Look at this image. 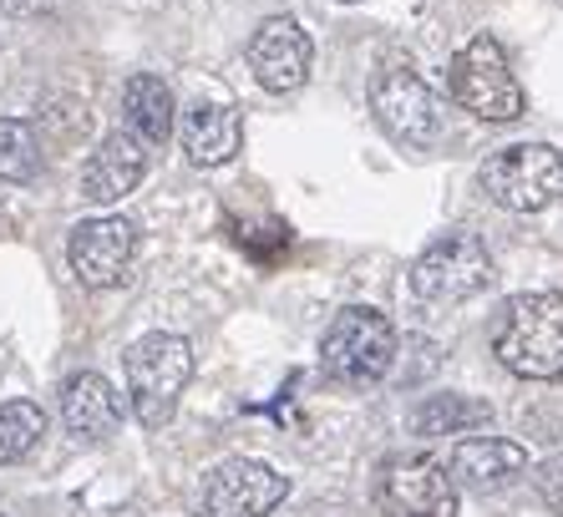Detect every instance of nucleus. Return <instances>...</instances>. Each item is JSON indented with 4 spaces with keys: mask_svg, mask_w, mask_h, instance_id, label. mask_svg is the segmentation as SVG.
<instances>
[{
    "mask_svg": "<svg viewBox=\"0 0 563 517\" xmlns=\"http://www.w3.org/2000/svg\"><path fill=\"white\" fill-rule=\"evenodd\" d=\"M493 355L523 381L563 375V295H512L493 320Z\"/></svg>",
    "mask_w": 563,
    "mask_h": 517,
    "instance_id": "1",
    "label": "nucleus"
},
{
    "mask_svg": "<svg viewBox=\"0 0 563 517\" xmlns=\"http://www.w3.org/2000/svg\"><path fill=\"white\" fill-rule=\"evenodd\" d=\"M122 375H128V402L147 431H163L178 411L188 375H194V345L184 336L153 330L122 350Z\"/></svg>",
    "mask_w": 563,
    "mask_h": 517,
    "instance_id": "2",
    "label": "nucleus"
},
{
    "mask_svg": "<svg viewBox=\"0 0 563 517\" xmlns=\"http://www.w3.org/2000/svg\"><path fill=\"white\" fill-rule=\"evenodd\" d=\"M396 365V324L376 305H345L320 340V371L345 391H366L386 381Z\"/></svg>",
    "mask_w": 563,
    "mask_h": 517,
    "instance_id": "3",
    "label": "nucleus"
},
{
    "mask_svg": "<svg viewBox=\"0 0 563 517\" xmlns=\"http://www.w3.org/2000/svg\"><path fill=\"white\" fill-rule=\"evenodd\" d=\"M493 285V254L477 233H442L411 264V295L427 310H452Z\"/></svg>",
    "mask_w": 563,
    "mask_h": 517,
    "instance_id": "4",
    "label": "nucleus"
},
{
    "mask_svg": "<svg viewBox=\"0 0 563 517\" xmlns=\"http://www.w3.org/2000/svg\"><path fill=\"white\" fill-rule=\"evenodd\" d=\"M446 87H452V102L483 122H518L523 117V87L512 77L498 36H472L446 66Z\"/></svg>",
    "mask_w": 563,
    "mask_h": 517,
    "instance_id": "5",
    "label": "nucleus"
},
{
    "mask_svg": "<svg viewBox=\"0 0 563 517\" xmlns=\"http://www.w3.org/2000/svg\"><path fill=\"white\" fill-rule=\"evenodd\" d=\"M477 178H483L487 198L508 213H538L563 198V153L549 143H512L487 153Z\"/></svg>",
    "mask_w": 563,
    "mask_h": 517,
    "instance_id": "6",
    "label": "nucleus"
},
{
    "mask_svg": "<svg viewBox=\"0 0 563 517\" xmlns=\"http://www.w3.org/2000/svg\"><path fill=\"white\" fill-rule=\"evenodd\" d=\"M371 112H376L380 132L391 143L417 147V153H427L442 138V112H437L432 87L401 62L380 66L376 77H371Z\"/></svg>",
    "mask_w": 563,
    "mask_h": 517,
    "instance_id": "7",
    "label": "nucleus"
},
{
    "mask_svg": "<svg viewBox=\"0 0 563 517\" xmlns=\"http://www.w3.org/2000/svg\"><path fill=\"white\" fill-rule=\"evenodd\" d=\"M289 497V477H279L269 462L229 457L198 487V517H269Z\"/></svg>",
    "mask_w": 563,
    "mask_h": 517,
    "instance_id": "8",
    "label": "nucleus"
},
{
    "mask_svg": "<svg viewBox=\"0 0 563 517\" xmlns=\"http://www.w3.org/2000/svg\"><path fill=\"white\" fill-rule=\"evenodd\" d=\"M376 503L386 517H457V482L427 452L391 457L380 466Z\"/></svg>",
    "mask_w": 563,
    "mask_h": 517,
    "instance_id": "9",
    "label": "nucleus"
},
{
    "mask_svg": "<svg viewBox=\"0 0 563 517\" xmlns=\"http://www.w3.org/2000/svg\"><path fill=\"white\" fill-rule=\"evenodd\" d=\"M137 254V229L128 219H87L66 239V264L87 289H112L128 279V264Z\"/></svg>",
    "mask_w": 563,
    "mask_h": 517,
    "instance_id": "10",
    "label": "nucleus"
},
{
    "mask_svg": "<svg viewBox=\"0 0 563 517\" xmlns=\"http://www.w3.org/2000/svg\"><path fill=\"white\" fill-rule=\"evenodd\" d=\"M314 46L295 15H269L250 36V72L264 91H295L310 81Z\"/></svg>",
    "mask_w": 563,
    "mask_h": 517,
    "instance_id": "11",
    "label": "nucleus"
},
{
    "mask_svg": "<svg viewBox=\"0 0 563 517\" xmlns=\"http://www.w3.org/2000/svg\"><path fill=\"white\" fill-rule=\"evenodd\" d=\"M147 173V143L137 138V132L118 128L107 132L102 147H97L92 157H87V168H81V198L97 208L107 204H122V198L143 183Z\"/></svg>",
    "mask_w": 563,
    "mask_h": 517,
    "instance_id": "12",
    "label": "nucleus"
},
{
    "mask_svg": "<svg viewBox=\"0 0 563 517\" xmlns=\"http://www.w3.org/2000/svg\"><path fill=\"white\" fill-rule=\"evenodd\" d=\"M178 138H184V153L194 157L198 168H223L239 153V143H244V117L223 97H198V102L184 107Z\"/></svg>",
    "mask_w": 563,
    "mask_h": 517,
    "instance_id": "13",
    "label": "nucleus"
},
{
    "mask_svg": "<svg viewBox=\"0 0 563 517\" xmlns=\"http://www.w3.org/2000/svg\"><path fill=\"white\" fill-rule=\"evenodd\" d=\"M446 472L467 492H498L528 472V447L523 441H508V437H467L452 447Z\"/></svg>",
    "mask_w": 563,
    "mask_h": 517,
    "instance_id": "14",
    "label": "nucleus"
},
{
    "mask_svg": "<svg viewBox=\"0 0 563 517\" xmlns=\"http://www.w3.org/2000/svg\"><path fill=\"white\" fill-rule=\"evenodd\" d=\"M122 421V402H118V391H112V381L97 371H81L71 375L62 386V427L66 437H77V441H107L112 431H118Z\"/></svg>",
    "mask_w": 563,
    "mask_h": 517,
    "instance_id": "15",
    "label": "nucleus"
},
{
    "mask_svg": "<svg viewBox=\"0 0 563 517\" xmlns=\"http://www.w3.org/2000/svg\"><path fill=\"white\" fill-rule=\"evenodd\" d=\"M178 102H173V87L153 72H132L128 87H122V117H128V132H137L147 147H163L173 138V122H178Z\"/></svg>",
    "mask_w": 563,
    "mask_h": 517,
    "instance_id": "16",
    "label": "nucleus"
},
{
    "mask_svg": "<svg viewBox=\"0 0 563 517\" xmlns=\"http://www.w3.org/2000/svg\"><path fill=\"white\" fill-rule=\"evenodd\" d=\"M487 421H493V406L472 402V396H427L411 411V431L417 437H462V431L487 427Z\"/></svg>",
    "mask_w": 563,
    "mask_h": 517,
    "instance_id": "17",
    "label": "nucleus"
},
{
    "mask_svg": "<svg viewBox=\"0 0 563 517\" xmlns=\"http://www.w3.org/2000/svg\"><path fill=\"white\" fill-rule=\"evenodd\" d=\"M46 437V411L36 402H5L0 406V466L26 462Z\"/></svg>",
    "mask_w": 563,
    "mask_h": 517,
    "instance_id": "18",
    "label": "nucleus"
},
{
    "mask_svg": "<svg viewBox=\"0 0 563 517\" xmlns=\"http://www.w3.org/2000/svg\"><path fill=\"white\" fill-rule=\"evenodd\" d=\"M41 173V143L36 128L21 117H0V178L5 183H36Z\"/></svg>",
    "mask_w": 563,
    "mask_h": 517,
    "instance_id": "19",
    "label": "nucleus"
},
{
    "mask_svg": "<svg viewBox=\"0 0 563 517\" xmlns=\"http://www.w3.org/2000/svg\"><path fill=\"white\" fill-rule=\"evenodd\" d=\"M538 497L549 503V513L563 517V457H553V462L538 466Z\"/></svg>",
    "mask_w": 563,
    "mask_h": 517,
    "instance_id": "20",
    "label": "nucleus"
}]
</instances>
